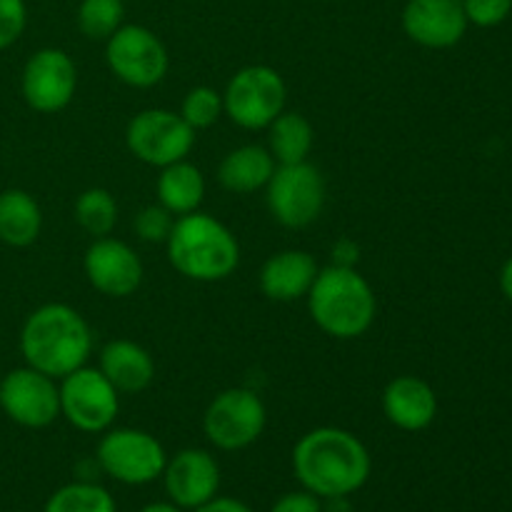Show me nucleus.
<instances>
[{
  "label": "nucleus",
  "mask_w": 512,
  "mask_h": 512,
  "mask_svg": "<svg viewBox=\"0 0 512 512\" xmlns=\"http://www.w3.org/2000/svg\"><path fill=\"white\" fill-rule=\"evenodd\" d=\"M268 425V408L250 388H228L215 395L203 413V433L213 448L238 453L258 443Z\"/></svg>",
  "instance_id": "423d86ee"
},
{
  "label": "nucleus",
  "mask_w": 512,
  "mask_h": 512,
  "mask_svg": "<svg viewBox=\"0 0 512 512\" xmlns=\"http://www.w3.org/2000/svg\"><path fill=\"white\" fill-rule=\"evenodd\" d=\"M330 258H333V263L330 265H340V268H358V260H360L358 243L350 238L335 240V245L330 248Z\"/></svg>",
  "instance_id": "2f4dec72"
},
{
  "label": "nucleus",
  "mask_w": 512,
  "mask_h": 512,
  "mask_svg": "<svg viewBox=\"0 0 512 512\" xmlns=\"http://www.w3.org/2000/svg\"><path fill=\"white\" fill-rule=\"evenodd\" d=\"M318 273V260L308 250L290 248L280 250L265 260L258 283L265 298L273 300V303H295V300L308 298Z\"/></svg>",
  "instance_id": "a211bd4d"
},
{
  "label": "nucleus",
  "mask_w": 512,
  "mask_h": 512,
  "mask_svg": "<svg viewBox=\"0 0 512 512\" xmlns=\"http://www.w3.org/2000/svg\"><path fill=\"white\" fill-rule=\"evenodd\" d=\"M165 250L175 273L195 283L228 280L240 265V243L233 230L203 210L175 218Z\"/></svg>",
  "instance_id": "7ed1b4c3"
},
{
  "label": "nucleus",
  "mask_w": 512,
  "mask_h": 512,
  "mask_svg": "<svg viewBox=\"0 0 512 512\" xmlns=\"http://www.w3.org/2000/svg\"><path fill=\"white\" fill-rule=\"evenodd\" d=\"M323 512H353L348 505V498H328L323 500Z\"/></svg>",
  "instance_id": "f704fd0d"
},
{
  "label": "nucleus",
  "mask_w": 512,
  "mask_h": 512,
  "mask_svg": "<svg viewBox=\"0 0 512 512\" xmlns=\"http://www.w3.org/2000/svg\"><path fill=\"white\" fill-rule=\"evenodd\" d=\"M400 25L420 48L448 50L465 38L470 23L460 0H408Z\"/></svg>",
  "instance_id": "dca6fc26"
},
{
  "label": "nucleus",
  "mask_w": 512,
  "mask_h": 512,
  "mask_svg": "<svg viewBox=\"0 0 512 512\" xmlns=\"http://www.w3.org/2000/svg\"><path fill=\"white\" fill-rule=\"evenodd\" d=\"M43 210L38 200L20 188L0 193V243L10 248H28L40 238Z\"/></svg>",
  "instance_id": "4be33fe9"
},
{
  "label": "nucleus",
  "mask_w": 512,
  "mask_h": 512,
  "mask_svg": "<svg viewBox=\"0 0 512 512\" xmlns=\"http://www.w3.org/2000/svg\"><path fill=\"white\" fill-rule=\"evenodd\" d=\"M180 118L198 133V130H208L218 123L225 115L223 108V93L210 85H195L185 93L183 105H180Z\"/></svg>",
  "instance_id": "bb28decb"
},
{
  "label": "nucleus",
  "mask_w": 512,
  "mask_h": 512,
  "mask_svg": "<svg viewBox=\"0 0 512 512\" xmlns=\"http://www.w3.org/2000/svg\"><path fill=\"white\" fill-rule=\"evenodd\" d=\"M265 130H268V150L278 165L305 163L313 153L315 128L303 113L283 110Z\"/></svg>",
  "instance_id": "5701e85b"
},
{
  "label": "nucleus",
  "mask_w": 512,
  "mask_h": 512,
  "mask_svg": "<svg viewBox=\"0 0 512 512\" xmlns=\"http://www.w3.org/2000/svg\"><path fill=\"white\" fill-rule=\"evenodd\" d=\"M75 223L90 238H105L118 225V203L115 195L105 188H88L75 198L73 205Z\"/></svg>",
  "instance_id": "b1692460"
},
{
  "label": "nucleus",
  "mask_w": 512,
  "mask_h": 512,
  "mask_svg": "<svg viewBox=\"0 0 512 512\" xmlns=\"http://www.w3.org/2000/svg\"><path fill=\"white\" fill-rule=\"evenodd\" d=\"M305 300L313 323L335 340L363 338L378 315L373 285L358 268H320Z\"/></svg>",
  "instance_id": "20e7f679"
},
{
  "label": "nucleus",
  "mask_w": 512,
  "mask_h": 512,
  "mask_svg": "<svg viewBox=\"0 0 512 512\" xmlns=\"http://www.w3.org/2000/svg\"><path fill=\"white\" fill-rule=\"evenodd\" d=\"M320 3H330V0H320Z\"/></svg>",
  "instance_id": "e433bc0d"
},
{
  "label": "nucleus",
  "mask_w": 512,
  "mask_h": 512,
  "mask_svg": "<svg viewBox=\"0 0 512 512\" xmlns=\"http://www.w3.org/2000/svg\"><path fill=\"white\" fill-rule=\"evenodd\" d=\"M78 90V68L63 48H40L25 60L20 93L30 110L55 115L68 108Z\"/></svg>",
  "instance_id": "f8f14e48"
},
{
  "label": "nucleus",
  "mask_w": 512,
  "mask_h": 512,
  "mask_svg": "<svg viewBox=\"0 0 512 512\" xmlns=\"http://www.w3.org/2000/svg\"><path fill=\"white\" fill-rule=\"evenodd\" d=\"M43 512H118V505L103 485L75 480L55 490Z\"/></svg>",
  "instance_id": "393cba45"
},
{
  "label": "nucleus",
  "mask_w": 512,
  "mask_h": 512,
  "mask_svg": "<svg viewBox=\"0 0 512 512\" xmlns=\"http://www.w3.org/2000/svg\"><path fill=\"white\" fill-rule=\"evenodd\" d=\"M325 178L310 160L305 163L278 165L265 185V203L275 223L290 230H303L323 215Z\"/></svg>",
  "instance_id": "0eeeda50"
},
{
  "label": "nucleus",
  "mask_w": 512,
  "mask_h": 512,
  "mask_svg": "<svg viewBox=\"0 0 512 512\" xmlns=\"http://www.w3.org/2000/svg\"><path fill=\"white\" fill-rule=\"evenodd\" d=\"M60 415L80 433L103 435L118 420L120 393L98 368L73 370L58 380Z\"/></svg>",
  "instance_id": "9b49d317"
},
{
  "label": "nucleus",
  "mask_w": 512,
  "mask_h": 512,
  "mask_svg": "<svg viewBox=\"0 0 512 512\" xmlns=\"http://www.w3.org/2000/svg\"><path fill=\"white\" fill-rule=\"evenodd\" d=\"M95 463L115 483L148 485L163 475L168 453L148 430L110 428L100 438Z\"/></svg>",
  "instance_id": "6e6552de"
},
{
  "label": "nucleus",
  "mask_w": 512,
  "mask_h": 512,
  "mask_svg": "<svg viewBox=\"0 0 512 512\" xmlns=\"http://www.w3.org/2000/svg\"><path fill=\"white\" fill-rule=\"evenodd\" d=\"M288 103L285 78L270 65H245L223 90L225 115L243 130H265Z\"/></svg>",
  "instance_id": "39448f33"
},
{
  "label": "nucleus",
  "mask_w": 512,
  "mask_h": 512,
  "mask_svg": "<svg viewBox=\"0 0 512 512\" xmlns=\"http://www.w3.org/2000/svg\"><path fill=\"white\" fill-rule=\"evenodd\" d=\"M500 290H503L505 298L512 303V255L505 260L503 270H500Z\"/></svg>",
  "instance_id": "72a5a7b5"
},
{
  "label": "nucleus",
  "mask_w": 512,
  "mask_h": 512,
  "mask_svg": "<svg viewBox=\"0 0 512 512\" xmlns=\"http://www.w3.org/2000/svg\"><path fill=\"white\" fill-rule=\"evenodd\" d=\"M98 370L113 383L120 395H135L150 388L155 380V360L140 343L115 338L100 348Z\"/></svg>",
  "instance_id": "6ab92c4d"
},
{
  "label": "nucleus",
  "mask_w": 512,
  "mask_h": 512,
  "mask_svg": "<svg viewBox=\"0 0 512 512\" xmlns=\"http://www.w3.org/2000/svg\"><path fill=\"white\" fill-rule=\"evenodd\" d=\"M293 473L320 500L350 498L370 480L373 458L355 433L323 425L295 443Z\"/></svg>",
  "instance_id": "f257e3e1"
},
{
  "label": "nucleus",
  "mask_w": 512,
  "mask_h": 512,
  "mask_svg": "<svg viewBox=\"0 0 512 512\" xmlns=\"http://www.w3.org/2000/svg\"><path fill=\"white\" fill-rule=\"evenodd\" d=\"M28 28L25 0H0V50H8Z\"/></svg>",
  "instance_id": "c756f323"
},
{
  "label": "nucleus",
  "mask_w": 512,
  "mask_h": 512,
  "mask_svg": "<svg viewBox=\"0 0 512 512\" xmlns=\"http://www.w3.org/2000/svg\"><path fill=\"white\" fill-rule=\"evenodd\" d=\"M130 155L150 168H165L185 160L195 145V130L168 108H145L125 125Z\"/></svg>",
  "instance_id": "9d476101"
},
{
  "label": "nucleus",
  "mask_w": 512,
  "mask_h": 512,
  "mask_svg": "<svg viewBox=\"0 0 512 512\" xmlns=\"http://www.w3.org/2000/svg\"><path fill=\"white\" fill-rule=\"evenodd\" d=\"M460 3L468 23L478 28H498L512 13V0H460Z\"/></svg>",
  "instance_id": "c85d7f7f"
},
{
  "label": "nucleus",
  "mask_w": 512,
  "mask_h": 512,
  "mask_svg": "<svg viewBox=\"0 0 512 512\" xmlns=\"http://www.w3.org/2000/svg\"><path fill=\"white\" fill-rule=\"evenodd\" d=\"M205 190H208V185H205L203 170L190 163L188 158L160 168L158 183H155L158 203L165 210H170L175 218H183V215L200 210L205 200Z\"/></svg>",
  "instance_id": "412c9836"
},
{
  "label": "nucleus",
  "mask_w": 512,
  "mask_h": 512,
  "mask_svg": "<svg viewBox=\"0 0 512 512\" xmlns=\"http://www.w3.org/2000/svg\"><path fill=\"white\" fill-rule=\"evenodd\" d=\"M160 478L170 503L183 510H195L218 495L220 465L208 450L185 448L168 458Z\"/></svg>",
  "instance_id": "2eb2a0df"
},
{
  "label": "nucleus",
  "mask_w": 512,
  "mask_h": 512,
  "mask_svg": "<svg viewBox=\"0 0 512 512\" xmlns=\"http://www.w3.org/2000/svg\"><path fill=\"white\" fill-rule=\"evenodd\" d=\"M108 70L128 88H153L163 83L170 68V55L155 30L138 23H123L105 40Z\"/></svg>",
  "instance_id": "1a4fd4ad"
},
{
  "label": "nucleus",
  "mask_w": 512,
  "mask_h": 512,
  "mask_svg": "<svg viewBox=\"0 0 512 512\" xmlns=\"http://www.w3.org/2000/svg\"><path fill=\"white\" fill-rule=\"evenodd\" d=\"M275 168H278V163L270 155L268 145H240L220 160L218 183L235 195L258 193L270 183Z\"/></svg>",
  "instance_id": "aec40b11"
},
{
  "label": "nucleus",
  "mask_w": 512,
  "mask_h": 512,
  "mask_svg": "<svg viewBox=\"0 0 512 512\" xmlns=\"http://www.w3.org/2000/svg\"><path fill=\"white\" fill-rule=\"evenodd\" d=\"M175 225V215L170 210H165L160 203L145 205L135 213L133 218V230L143 243L153 245H165V240L170 238V230Z\"/></svg>",
  "instance_id": "cd10ccee"
},
{
  "label": "nucleus",
  "mask_w": 512,
  "mask_h": 512,
  "mask_svg": "<svg viewBox=\"0 0 512 512\" xmlns=\"http://www.w3.org/2000/svg\"><path fill=\"white\" fill-rule=\"evenodd\" d=\"M0 408L15 425L43 430L60 418L58 380L23 365L0 380Z\"/></svg>",
  "instance_id": "ddd939ff"
},
{
  "label": "nucleus",
  "mask_w": 512,
  "mask_h": 512,
  "mask_svg": "<svg viewBox=\"0 0 512 512\" xmlns=\"http://www.w3.org/2000/svg\"><path fill=\"white\" fill-rule=\"evenodd\" d=\"M140 512H185V510L178 508L175 503H170V500H158V503H148Z\"/></svg>",
  "instance_id": "c9c22d12"
},
{
  "label": "nucleus",
  "mask_w": 512,
  "mask_h": 512,
  "mask_svg": "<svg viewBox=\"0 0 512 512\" xmlns=\"http://www.w3.org/2000/svg\"><path fill=\"white\" fill-rule=\"evenodd\" d=\"M75 23L88 40L105 43L125 23V3L123 0H80Z\"/></svg>",
  "instance_id": "a878e982"
},
{
  "label": "nucleus",
  "mask_w": 512,
  "mask_h": 512,
  "mask_svg": "<svg viewBox=\"0 0 512 512\" xmlns=\"http://www.w3.org/2000/svg\"><path fill=\"white\" fill-rule=\"evenodd\" d=\"M383 415L403 433H420L438 418V395L418 375H398L383 390Z\"/></svg>",
  "instance_id": "f3484780"
},
{
  "label": "nucleus",
  "mask_w": 512,
  "mask_h": 512,
  "mask_svg": "<svg viewBox=\"0 0 512 512\" xmlns=\"http://www.w3.org/2000/svg\"><path fill=\"white\" fill-rule=\"evenodd\" d=\"M193 512H253L250 505H245L238 498H223V495H215L213 500H208L205 505L195 508Z\"/></svg>",
  "instance_id": "473e14b6"
},
{
  "label": "nucleus",
  "mask_w": 512,
  "mask_h": 512,
  "mask_svg": "<svg viewBox=\"0 0 512 512\" xmlns=\"http://www.w3.org/2000/svg\"><path fill=\"white\" fill-rule=\"evenodd\" d=\"M20 355L25 365L60 380L88 365L93 355V328L80 310L65 303H45L20 328Z\"/></svg>",
  "instance_id": "f03ea898"
},
{
  "label": "nucleus",
  "mask_w": 512,
  "mask_h": 512,
  "mask_svg": "<svg viewBox=\"0 0 512 512\" xmlns=\"http://www.w3.org/2000/svg\"><path fill=\"white\" fill-rule=\"evenodd\" d=\"M88 283L105 298H130L143 285V260L125 240L105 235L88 245L83 258Z\"/></svg>",
  "instance_id": "4468645a"
},
{
  "label": "nucleus",
  "mask_w": 512,
  "mask_h": 512,
  "mask_svg": "<svg viewBox=\"0 0 512 512\" xmlns=\"http://www.w3.org/2000/svg\"><path fill=\"white\" fill-rule=\"evenodd\" d=\"M268 512H323V500L305 488L293 490V493L280 495Z\"/></svg>",
  "instance_id": "7c9ffc66"
}]
</instances>
